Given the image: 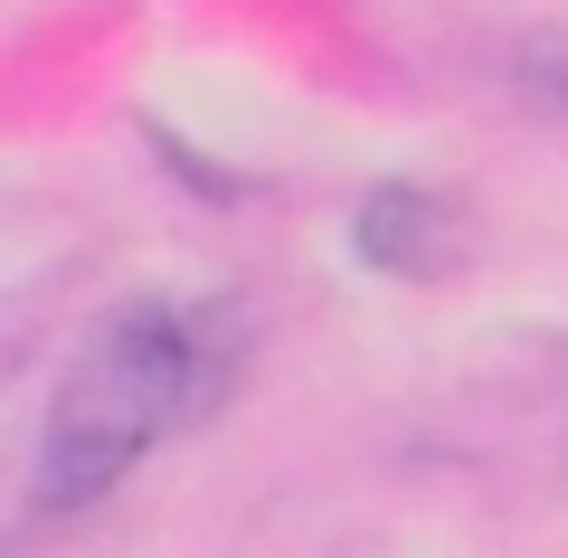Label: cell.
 <instances>
[{"mask_svg":"<svg viewBox=\"0 0 568 558\" xmlns=\"http://www.w3.org/2000/svg\"><path fill=\"white\" fill-rule=\"evenodd\" d=\"M209 398V341L171 303H123L85 332L39 426V511H95L190 407Z\"/></svg>","mask_w":568,"mask_h":558,"instance_id":"1","label":"cell"},{"mask_svg":"<svg viewBox=\"0 0 568 558\" xmlns=\"http://www.w3.org/2000/svg\"><path fill=\"white\" fill-rule=\"evenodd\" d=\"M455 246H465V227H455V209L436 200V190H407V180H388V190H369L361 219H351V256L379 265V275L398 284H426L446 275Z\"/></svg>","mask_w":568,"mask_h":558,"instance_id":"2","label":"cell"}]
</instances>
